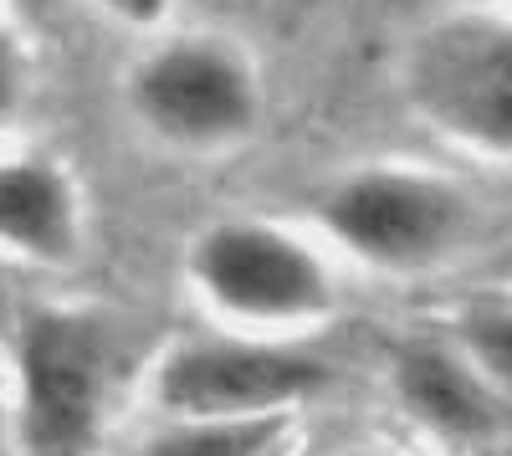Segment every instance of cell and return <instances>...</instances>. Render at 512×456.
I'll return each mask as SVG.
<instances>
[{
    "label": "cell",
    "instance_id": "3",
    "mask_svg": "<svg viewBox=\"0 0 512 456\" xmlns=\"http://www.w3.org/2000/svg\"><path fill=\"white\" fill-rule=\"evenodd\" d=\"M128 108L159 144L226 149L262 118V82L226 36L159 41L128 72Z\"/></svg>",
    "mask_w": 512,
    "mask_h": 456
},
{
    "label": "cell",
    "instance_id": "1",
    "mask_svg": "<svg viewBox=\"0 0 512 456\" xmlns=\"http://www.w3.org/2000/svg\"><path fill=\"white\" fill-rule=\"evenodd\" d=\"M108 400V323L36 308L16 334V436L26 456H88Z\"/></svg>",
    "mask_w": 512,
    "mask_h": 456
},
{
    "label": "cell",
    "instance_id": "7",
    "mask_svg": "<svg viewBox=\"0 0 512 456\" xmlns=\"http://www.w3.org/2000/svg\"><path fill=\"white\" fill-rule=\"evenodd\" d=\"M0 252L47 267L82 252V200L62 164L36 154L0 159Z\"/></svg>",
    "mask_w": 512,
    "mask_h": 456
},
{
    "label": "cell",
    "instance_id": "10",
    "mask_svg": "<svg viewBox=\"0 0 512 456\" xmlns=\"http://www.w3.org/2000/svg\"><path fill=\"white\" fill-rule=\"evenodd\" d=\"M461 339L482 375L512 385V318H466Z\"/></svg>",
    "mask_w": 512,
    "mask_h": 456
},
{
    "label": "cell",
    "instance_id": "13",
    "mask_svg": "<svg viewBox=\"0 0 512 456\" xmlns=\"http://www.w3.org/2000/svg\"><path fill=\"white\" fill-rule=\"evenodd\" d=\"M487 272H492V277H512V246H507V252H502V257H497Z\"/></svg>",
    "mask_w": 512,
    "mask_h": 456
},
{
    "label": "cell",
    "instance_id": "8",
    "mask_svg": "<svg viewBox=\"0 0 512 456\" xmlns=\"http://www.w3.org/2000/svg\"><path fill=\"white\" fill-rule=\"evenodd\" d=\"M395 390L410 416L441 436H482L497 426V400L482 369L441 344H410L395 359Z\"/></svg>",
    "mask_w": 512,
    "mask_h": 456
},
{
    "label": "cell",
    "instance_id": "14",
    "mask_svg": "<svg viewBox=\"0 0 512 456\" xmlns=\"http://www.w3.org/2000/svg\"><path fill=\"white\" fill-rule=\"evenodd\" d=\"M0 6H6V0H0Z\"/></svg>",
    "mask_w": 512,
    "mask_h": 456
},
{
    "label": "cell",
    "instance_id": "6",
    "mask_svg": "<svg viewBox=\"0 0 512 456\" xmlns=\"http://www.w3.org/2000/svg\"><path fill=\"white\" fill-rule=\"evenodd\" d=\"M323 231L374 267H425L466 226V195L410 170H364L338 180L318 205Z\"/></svg>",
    "mask_w": 512,
    "mask_h": 456
},
{
    "label": "cell",
    "instance_id": "5",
    "mask_svg": "<svg viewBox=\"0 0 512 456\" xmlns=\"http://www.w3.org/2000/svg\"><path fill=\"white\" fill-rule=\"evenodd\" d=\"M328 385V364L272 339H185L154 364V405L164 416H287Z\"/></svg>",
    "mask_w": 512,
    "mask_h": 456
},
{
    "label": "cell",
    "instance_id": "2",
    "mask_svg": "<svg viewBox=\"0 0 512 456\" xmlns=\"http://www.w3.org/2000/svg\"><path fill=\"white\" fill-rule=\"evenodd\" d=\"M200 303L236 328L308 323L333 308V277L308 241L272 221H216L185 257Z\"/></svg>",
    "mask_w": 512,
    "mask_h": 456
},
{
    "label": "cell",
    "instance_id": "4",
    "mask_svg": "<svg viewBox=\"0 0 512 456\" xmlns=\"http://www.w3.org/2000/svg\"><path fill=\"white\" fill-rule=\"evenodd\" d=\"M405 88L441 134L512 154V21L456 16L431 26L405 62Z\"/></svg>",
    "mask_w": 512,
    "mask_h": 456
},
{
    "label": "cell",
    "instance_id": "9",
    "mask_svg": "<svg viewBox=\"0 0 512 456\" xmlns=\"http://www.w3.org/2000/svg\"><path fill=\"white\" fill-rule=\"evenodd\" d=\"M287 431V416H169L159 436L139 446V456H272Z\"/></svg>",
    "mask_w": 512,
    "mask_h": 456
},
{
    "label": "cell",
    "instance_id": "12",
    "mask_svg": "<svg viewBox=\"0 0 512 456\" xmlns=\"http://www.w3.org/2000/svg\"><path fill=\"white\" fill-rule=\"evenodd\" d=\"M98 6H103L118 26H139V31H149V26H159L169 11H175V0H98Z\"/></svg>",
    "mask_w": 512,
    "mask_h": 456
},
{
    "label": "cell",
    "instance_id": "11",
    "mask_svg": "<svg viewBox=\"0 0 512 456\" xmlns=\"http://www.w3.org/2000/svg\"><path fill=\"white\" fill-rule=\"evenodd\" d=\"M31 98V57H26V41L16 36V26L0 21V129H11L21 118Z\"/></svg>",
    "mask_w": 512,
    "mask_h": 456
}]
</instances>
